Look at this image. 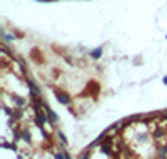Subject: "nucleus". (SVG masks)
<instances>
[{"label": "nucleus", "mask_w": 167, "mask_h": 159, "mask_svg": "<svg viewBox=\"0 0 167 159\" xmlns=\"http://www.w3.org/2000/svg\"><path fill=\"white\" fill-rule=\"evenodd\" d=\"M22 139L27 141V142H30V131L28 129H22Z\"/></svg>", "instance_id": "39448f33"}, {"label": "nucleus", "mask_w": 167, "mask_h": 159, "mask_svg": "<svg viewBox=\"0 0 167 159\" xmlns=\"http://www.w3.org/2000/svg\"><path fill=\"white\" fill-rule=\"evenodd\" d=\"M55 97L62 105H70L72 104V97H70L67 92H64V91H55Z\"/></svg>", "instance_id": "f257e3e1"}, {"label": "nucleus", "mask_w": 167, "mask_h": 159, "mask_svg": "<svg viewBox=\"0 0 167 159\" xmlns=\"http://www.w3.org/2000/svg\"><path fill=\"white\" fill-rule=\"evenodd\" d=\"M90 59H94V61H97V59H100L102 57V47H97V49H94V50H90Z\"/></svg>", "instance_id": "7ed1b4c3"}, {"label": "nucleus", "mask_w": 167, "mask_h": 159, "mask_svg": "<svg viewBox=\"0 0 167 159\" xmlns=\"http://www.w3.org/2000/svg\"><path fill=\"white\" fill-rule=\"evenodd\" d=\"M164 84H165V86H167V77H164Z\"/></svg>", "instance_id": "1a4fd4ad"}, {"label": "nucleus", "mask_w": 167, "mask_h": 159, "mask_svg": "<svg viewBox=\"0 0 167 159\" xmlns=\"http://www.w3.org/2000/svg\"><path fill=\"white\" fill-rule=\"evenodd\" d=\"M44 109H45V112H47V116H49V122H50V124H57V122H59V116H57L47 104H44Z\"/></svg>", "instance_id": "f03ea898"}, {"label": "nucleus", "mask_w": 167, "mask_h": 159, "mask_svg": "<svg viewBox=\"0 0 167 159\" xmlns=\"http://www.w3.org/2000/svg\"><path fill=\"white\" fill-rule=\"evenodd\" d=\"M164 121L167 122V112H165V114H164Z\"/></svg>", "instance_id": "6e6552de"}, {"label": "nucleus", "mask_w": 167, "mask_h": 159, "mask_svg": "<svg viewBox=\"0 0 167 159\" xmlns=\"http://www.w3.org/2000/svg\"><path fill=\"white\" fill-rule=\"evenodd\" d=\"M55 134H57V137H59V139H60V142H62L64 146H67V137L64 136V132H60V131H57Z\"/></svg>", "instance_id": "423d86ee"}, {"label": "nucleus", "mask_w": 167, "mask_h": 159, "mask_svg": "<svg viewBox=\"0 0 167 159\" xmlns=\"http://www.w3.org/2000/svg\"><path fill=\"white\" fill-rule=\"evenodd\" d=\"M79 159H90V156H89V153H84L82 156H80Z\"/></svg>", "instance_id": "0eeeda50"}, {"label": "nucleus", "mask_w": 167, "mask_h": 159, "mask_svg": "<svg viewBox=\"0 0 167 159\" xmlns=\"http://www.w3.org/2000/svg\"><path fill=\"white\" fill-rule=\"evenodd\" d=\"M157 154H159V157H161V159H165V156H167V146H161V147H159Z\"/></svg>", "instance_id": "20e7f679"}]
</instances>
